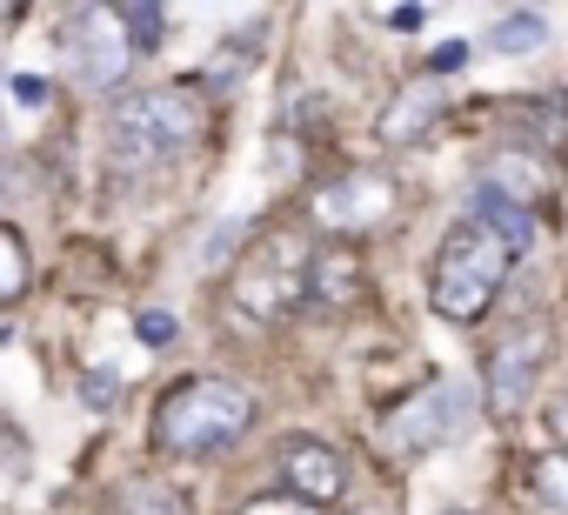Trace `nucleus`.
<instances>
[{
  "instance_id": "obj_1",
  "label": "nucleus",
  "mask_w": 568,
  "mask_h": 515,
  "mask_svg": "<svg viewBox=\"0 0 568 515\" xmlns=\"http://www.w3.org/2000/svg\"><path fill=\"white\" fill-rule=\"evenodd\" d=\"M201 128H207V114H201L194 88L128 94V101H114V114H108V161H114L121 174H148V168L187 154V148L201 141Z\"/></svg>"
},
{
  "instance_id": "obj_3",
  "label": "nucleus",
  "mask_w": 568,
  "mask_h": 515,
  "mask_svg": "<svg viewBox=\"0 0 568 515\" xmlns=\"http://www.w3.org/2000/svg\"><path fill=\"white\" fill-rule=\"evenodd\" d=\"M508 262H515V248H508L501 234H488L481 221L448 228L442 248H435V275H428L435 315H448V322H475V315L501 295Z\"/></svg>"
},
{
  "instance_id": "obj_16",
  "label": "nucleus",
  "mask_w": 568,
  "mask_h": 515,
  "mask_svg": "<svg viewBox=\"0 0 568 515\" xmlns=\"http://www.w3.org/2000/svg\"><path fill=\"white\" fill-rule=\"evenodd\" d=\"M21 289H28V248H21V234L0 228V302H14Z\"/></svg>"
},
{
  "instance_id": "obj_25",
  "label": "nucleus",
  "mask_w": 568,
  "mask_h": 515,
  "mask_svg": "<svg viewBox=\"0 0 568 515\" xmlns=\"http://www.w3.org/2000/svg\"><path fill=\"white\" fill-rule=\"evenodd\" d=\"M0 21H14V8H0Z\"/></svg>"
},
{
  "instance_id": "obj_5",
  "label": "nucleus",
  "mask_w": 568,
  "mask_h": 515,
  "mask_svg": "<svg viewBox=\"0 0 568 515\" xmlns=\"http://www.w3.org/2000/svg\"><path fill=\"white\" fill-rule=\"evenodd\" d=\"M468 422H475V388L468 382H435L382 422V442L395 455H422V448H442V442L468 435Z\"/></svg>"
},
{
  "instance_id": "obj_22",
  "label": "nucleus",
  "mask_w": 568,
  "mask_h": 515,
  "mask_svg": "<svg viewBox=\"0 0 568 515\" xmlns=\"http://www.w3.org/2000/svg\"><path fill=\"white\" fill-rule=\"evenodd\" d=\"M14 94H21L28 108H41V101H48V81H41V74H21V81H14Z\"/></svg>"
},
{
  "instance_id": "obj_11",
  "label": "nucleus",
  "mask_w": 568,
  "mask_h": 515,
  "mask_svg": "<svg viewBox=\"0 0 568 515\" xmlns=\"http://www.w3.org/2000/svg\"><path fill=\"white\" fill-rule=\"evenodd\" d=\"M468 208H475L468 221H481L488 234H501V241H508L515 254H521V248L535 241V214H528V201H521V194H508V188H495V181H475Z\"/></svg>"
},
{
  "instance_id": "obj_20",
  "label": "nucleus",
  "mask_w": 568,
  "mask_h": 515,
  "mask_svg": "<svg viewBox=\"0 0 568 515\" xmlns=\"http://www.w3.org/2000/svg\"><path fill=\"white\" fill-rule=\"evenodd\" d=\"M81 388H88V402H94V408H114V402H121V382H114V375H101V368H94Z\"/></svg>"
},
{
  "instance_id": "obj_6",
  "label": "nucleus",
  "mask_w": 568,
  "mask_h": 515,
  "mask_svg": "<svg viewBox=\"0 0 568 515\" xmlns=\"http://www.w3.org/2000/svg\"><path fill=\"white\" fill-rule=\"evenodd\" d=\"M274 468H281V488H288L295 502H308V508H328V502H342V488H348V462H342L328 442H308V435H288V442H281Z\"/></svg>"
},
{
  "instance_id": "obj_21",
  "label": "nucleus",
  "mask_w": 568,
  "mask_h": 515,
  "mask_svg": "<svg viewBox=\"0 0 568 515\" xmlns=\"http://www.w3.org/2000/svg\"><path fill=\"white\" fill-rule=\"evenodd\" d=\"M462 61H468V41H448V48H442V54H435L428 68H435V74H455Z\"/></svg>"
},
{
  "instance_id": "obj_2",
  "label": "nucleus",
  "mask_w": 568,
  "mask_h": 515,
  "mask_svg": "<svg viewBox=\"0 0 568 515\" xmlns=\"http://www.w3.org/2000/svg\"><path fill=\"white\" fill-rule=\"evenodd\" d=\"M247 428H254V395L221 375H194L168 388L154 408V448L168 455H214V448H234Z\"/></svg>"
},
{
  "instance_id": "obj_23",
  "label": "nucleus",
  "mask_w": 568,
  "mask_h": 515,
  "mask_svg": "<svg viewBox=\"0 0 568 515\" xmlns=\"http://www.w3.org/2000/svg\"><path fill=\"white\" fill-rule=\"evenodd\" d=\"M388 28H395V34H408V28H422V8H395V14H388Z\"/></svg>"
},
{
  "instance_id": "obj_12",
  "label": "nucleus",
  "mask_w": 568,
  "mask_h": 515,
  "mask_svg": "<svg viewBox=\"0 0 568 515\" xmlns=\"http://www.w3.org/2000/svg\"><path fill=\"white\" fill-rule=\"evenodd\" d=\"M435 121H442V88H435V81H415V88H402V94L382 108V141H388V148H408V141H422Z\"/></svg>"
},
{
  "instance_id": "obj_10",
  "label": "nucleus",
  "mask_w": 568,
  "mask_h": 515,
  "mask_svg": "<svg viewBox=\"0 0 568 515\" xmlns=\"http://www.w3.org/2000/svg\"><path fill=\"white\" fill-rule=\"evenodd\" d=\"M302 295H308L315 309H328V315L355 309V302L368 295L362 254H348V248H322V254H308V282H302Z\"/></svg>"
},
{
  "instance_id": "obj_17",
  "label": "nucleus",
  "mask_w": 568,
  "mask_h": 515,
  "mask_svg": "<svg viewBox=\"0 0 568 515\" xmlns=\"http://www.w3.org/2000/svg\"><path fill=\"white\" fill-rule=\"evenodd\" d=\"M535 495H541L548 508H568V455L535 462Z\"/></svg>"
},
{
  "instance_id": "obj_13",
  "label": "nucleus",
  "mask_w": 568,
  "mask_h": 515,
  "mask_svg": "<svg viewBox=\"0 0 568 515\" xmlns=\"http://www.w3.org/2000/svg\"><path fill=\"white\" fill-rule=\"evenodd\" d=\"M108 515H187V495L168 482H128Z\"/></svg>"
},
{
  "instance_id": "obj_9",
  "label": "nucleus",
  "mask_w": 568,
  "mask_h": 515,
  "mask_svg": "<svg viewBox=\"0 0 568 515\" xmlns=\"http://www.w3.org/2000/svg\"><path fill=\"white\" fill-rule=\"evenodd\" d=\"M541 355H548V335L541 329H515L488 349V408L495 415H521L535 375H541Z\"/></svg>"
},
{
  "instance_id": "obj_4",
  "label": "nucleus",
  "mask_w": 568,
  "mask_h": 515,
  "mask_svg": "<svg viewBox=\"0 0 568 515\" xmlns=\"http://www.w3.org/2000/svg\"><path fill=\"white\" fill-rule=\"evenodd\" d=\"M302 282H308V248L295 228H274L247 262L234 269V309L247 322H274V315H288L302 302Z\"/></svg>"
},
{
  "instance_id": "obj_7",
  "label": "nucleus",
  "mask_w": 568,
  "mask_h": 515,
  "mask_svg": "<svg viewBox=\"0 0 568 515\" xmlns=\"http://www.w3.org/2000/svg\"><path fill=\"white\" fill-rule=\"evenodd\" d=\"M395 208V181L375 174V168H355V174H335L322 194H315V221L335 228V234H355V228H375L382 214Z\"/></svg>"
},
{
  "instance_id": "obj_18",
  "label": "nucleus",
  "mask_w": 568,
  "mask_h": 515,
  "mask_svg": "<svg viewBox=\"0 0 568 515\" xmlns=\"http://www.w3.org/2000/svg\"><path fill=\"white\" fill-rule=\"evenodd\" d=\"M174 335H181V322H174V315H161V309H148V315H141V342H148V349H168Z\"/></svg>"
},
{
  "instance_id": "obj_8",
  "label": "nucleus",
  "mask_w": 568,
  "mask_h": 515,
  "mask_svg": "<svg viewBox=\"0 0 568 515\" xmlns=\"http://www.w3.org/2000/svg\"><path fill=\"white\" fill-rule=\"evenodd\" d=\"M68 48H74V68H81V81L88 88H121V74H128V61H134V48L121 41V21L114 14H101V8H81L74 21H68Z\"/></svg>"
},
{
  "instance_id": "obj_14",
  "label": "nucleus",
  "mask_w": 568,
  "mask_h": 515,
  "mask_svg": "<svg viewBox=\"0 0 568 515\" xmlns=\"http://www.w3.org/2000/svg\"><path fill=\"white\" fill-rule=\"evenodd\" d=\"M541 41H548V21H541V14H501L495 34H488L495 54H535Z\"/></svg>"
},
{
  "instance_id": "obj_24",
  "label": "nucleus",
  "mask_w": 568,
  "mask_h": 515,
  "mask_svg": "<svg viewBox=\"0 0 568 515\" xmlns=\"http://www.w3.org/2000/svg\"><path fill=\"white\" fill-rule=\"evenodd\" d=\"M548 422H555V435H561V448H568V395L555 402V415H548Z\"/></svg>"
},
{
  "instance_id": "obj_15",
  "label": "nucleus",
  "mask_w": 568,
  "mask_h": 515,
  "mask_svg": "<svg viewBox=\"0 0 568 515\" xmlns=\"http://www.w3.org/2000/svg\"><path fill=\"white\" fill-rule=\"evenodd\" d=\"M114 21L128 28V41H134V54H154V48H161V28H168V14L154 8V0H128V8H121Z\"/></svg>"
},
{
  "instance_id": "obj_19",
  "label": "nucleus",
  "mask_w": 568,
  "mask_h": 515,
  "mask_svg": "<svg viewBox=\"0 0 568 515\" xmlns=\"http://www.w3.org/2000/svg\"><path fill=\"white\" fill-rule=\"evenodd\" d=\"M241 515H322V508H308V502H295V495H261V502H247Z\"/></svg>"
}]
</instances>
